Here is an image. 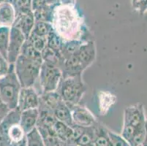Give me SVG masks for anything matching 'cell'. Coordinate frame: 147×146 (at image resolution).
<instances>
[{
  "label": "cell",
  "mask_w": 147,
  "mask_h": 146,
  "mask_svg": "<svg viewBox=\"0 0 147 146\" xmlns=\"http://www.w3.org/2000/svg\"><path fill=\"white\" fill-rule=\"evenodd\" d=\"M62 42H63V40H61V37L56 33L54 29L46 37V46L49 47L54 52H56L60 57H61L60 50H61Z\"/></svg>",
  "instance_id": "cell-24"
},
{
  "label": "cell",
  "mask_w": 147,
  "mask_h": 146,
  "mask_svg": "<svg viewBox=\"0 0 147 146\" xmlns=\"http://www.w3.org/2000/svg\"><path fill=\"white\" fill-rule=\"evenodd\" d=\"M32 0H12V5L15 10L16 16L32 12Z\"/></svg>",
  "instance_id": "cell-25"
},
{
  "label": "cell",
  "mask_w": 147,
  "mask_h": 146,
  "mask_svg": "<svg viewBox=\"0 0 147 146\" xmlns=\"http://www.w3.org/2000/svg\"><path fill=\"white\" fill-rule=\"evenodd\" d=\"M10 27L0 26V53L7 59L10 40Z\"/></svg>",
  "instance_id": "cell-23"
},
{
  "label": "cell",
  "mask_w": 147,
  "mask_h": 146,
  "mask_svg": "<svg viewBox=\"0 0 147 146\" xmlns=\"http://www.w3.org/2000/svg\"><path fill=\"white\" fill-rule=\"evenodd\" d=\"M45 5H47L45 2V0H32V2H31L32 10L33 12L34 10H37L41 7H43Z\"/></svg>",
  "instance_id": "cell-32"
},
{
  "label": "cell",
  "mask_w": 147,
  "mask_h": 146,
  "mask_svg": "<svg viewBox=\"0 0 147 146\" xmlns=\"http://www.w3.org/2000/svg\"><path fill=\"white\" fill-rule=\"evenodd\" d=\"M53 115L57 120H59L69 126L71 127L74 125L70 108H69L68 104L64 102L63 101H61L57 104L55 109L53 110Z\"/></svg>",
  "instance_id": "cell-16"
},
{
  "label": "cell",
  "mask_w": 147,
  "mask_h": 146,
  "mask_svg": "<svg viewBox=\"0 0 147 146\" xmlns=\"http://www.w3.org/2000/svg\"><path fill=\"white\" fill-rule=\"evenodd\" d=\"M2 2H8V3H11L12 0H0V3Z\"/></svg>",
  "instance_id": "cell-35"
},
{
  "label": "cell",
  "mask_w": 147,
  "mask_h": 146,
  "mask_svg": "<svg viewBox=\"0 0 147 146\" xmlns=\"http://www.w3.org/2000/svg\"><path fill=\"white\" fill-rule=\"evenodd\" d=\"M10 110H11L8 108V106L0 98V124Z\"/></svg>",
  "instance_id": "cell-31"
},
{
  "label": "cell",
  "mask_w": 147,
  "mask_h": 146,
  "mask_svg": "<svg viewBox=\"0 0 147 146\" xmlns=\"http://www.w3.org/2000/svg\"><path fill=\"white\" fill-rule=\"evenodd\" d=\"M136 1H138V0H133V4L134 3V2H136Z\"/></svg>",
  "instance_id": "cell-36"
},
{
  "label": "cell",
  "mask_w": 147,
  "mask_h": 146,
  "mask_svg": "<svg viewBox=\"0 0 147 146\" xmlns=\"http://www.w3.org/2000/svg\"><path fill=\"white\" fill-rule=\"evenodd\" d=\"M40 95L34 87L21 88L18 99L16 108L20 111L38 108Z\"/></svg>",
  "instance_id": "cell-8"
},
{
  "label": "cell",
  "mask_w": 147,
  "mask_h": 146,
  "mask_svg": "<svg viewBox=\"0 0 147 146\" xmlns=\"http://www.w3.org/2000/svg\"><path fill=\"white\" fill-rule=\"evenodd\" d=\"M39 118V111L37 108L26 110L21 112L20 116V125L26 134L34 129L37 125Z\"/></svg>",
  "instance_id": "cell-12"
},
{
  "label": "cell",
  "mask_w": 147,
  "mask_h": 146,
  "mask_svg": "<svg viewBox=\"0 0 147 146\" xmlns=\"http://www.w3.org/2000/svg\"><path fill=\"white\" fill-rule=\"evenodd\" d=\"M53 7L48 5L38 8L32 12L35 21H43V22L51 23L53 16Z\"/></svg>",
  "instance_id": "cell-20"
},
{
  "label": "cell",
  "mask_w": 147,
  "mask_h": 146,
  "mask_svg": "<svg viewBox=\"0 0 147 146\" xmlns=\"http://www.w3.org/2000/svg\"><path fill=\"white\" fill-rule=\"evenodd\" d=\"M16 19V13L11 3H0V26L11 27Z\"/></svg>",
  "instance_id": "cell-14"
},
{
  "label": "cell",
  "mask_w": 147,
  "mask_h": 146,
  "mask_svg": "<svg viewBox=\"0 0 147 146\" xmlns=\"http://www.w3.org/2000/svg\"><path fill=\"white\" fill-rule=\"evenodd\" d=\"M26 38L19 29L14 26L10 27V40H9L7 60L10 64H13L21 53L23 44L24 43Z\"/></svg>",
  "instance_id": "cell-7"
},
{
  "label": "cell",
  "mask_w": 147,
  "mask_h": 146,
  "mask_svg": "<svg viewBox=\"0 0 147 146\" xmlns=\"http://www.w3.org/2000/svg\"><path fill=\"white\" fill-rule=\"evenodd\" d=\"M10 64L7 60L0 53V77L5 75L10 69Z\"/></svg>",
  "instance_id": "cell-29"
},
{
  "label": "cell",
  "mask_w": 147,
  "mask_h": 146,
  "mask_svg": "<svg viewBox=\"0 0 147 146\" xmlns=\"http://www.w3.org/2000/svg\"><path fill=\"white\" fill-rule=\"evenodd\" d=\"M51 24L63 41L81 40L82 22L75 6L59 5L53 8Z\"/></svg>",
  "instance_id": "cell-1"
},
{
  "label": "cell",
  "mask_w": 147,
  "mask_h": 146,
  "mask_svg": "<svg viewBox=\"0 0 147 146\" xmlns=\"http://www.w3.org/2000/svg\"><path fill=\"white\" fill-rule=\"evenodd\" d=\"M96 124L89 127H85L82 134L75 140L74 143L78 146H94Z\"/></svg>",
  "instance_id": "cell-17"
},
{
  "label": "cell",
  "mask_w": 147,
  "mask_h": 146,
  "mask_svg": "<svg viewBox=\"0 0 147 146\" xmlns=\"http://www.w3.org/2000/svg\"><path fill=\"white\" fill-rule=\"evenodd\" d=\"M5 135L7 137V138L10 142V144L20 141L26 137V134L25 133L22 127L20 125V122L16 123L10 126L5 131Z\"/></svg>",
  "instance_id": "cell-18"
},
{
  "label": "cell",
  "mask_w": 147,
  "mask_h": 146,
  "mask_svg": "<svg viewBox=\"0 0 147 146\" xmlns=\"http://www.w3.org/2000/svg\"><path fill=\"white\" fill-rule=\"evenodd\" d=\"M76 56L84 71L87 69L94 63L96 59V46L94 41H84Z\"/></svg>",
  "instance_id": "cell-10"
},
{
  "label": "cell",
  "mask_w": 147,
  "mask_h": 146,
  "mask_svg": "<svg viewBox=\"0 0 147 146\" xmlns=\"http://www.w3.org/2000/svg\"><path fill=\"white\" fill-rule=\"evenodd\" d=\"M86 89L81 75H76L61 78L56 92L66 104H77L82 100Z\"/></svg>",
  "instance_id": "cell-2"
},
{
  "label": "cell",
  "mask_w": 147,
  "mask_h": 146,
  "mask_svg": "<svg viewBox=\"0 0 147 146\" xmlns=\"http://www.w3.org/2000/svg\"><path fill=\"white\" fill-rule=\"evenodd\" d=\"M133 5L135 10H138L141 15H144L146 11V0H138Z\"/></svg>",
  "instance_id": "cell-30"
},
{
  "label": "cell",
  "mask_w": 147,
  "mask_h": 146,
  "mask_svg": "<svg viewBox=\"0 0 147 146\" xmlns=\"http://www.w3.org/2000/svg\"><path fill=\"white\" fill-rule=\"evenodd\" d=\"M11 146H27V143H26V137L24 139L20 140V141L16 142V143H11Z\"/></svg>",
  "instance_id": "cell-34"
},
{
  "label": "cell",
  "mask_w": 147,
  "mask_h": 146,
  "mask_svg": "<svg viewBox=\"0 0 147 146\" xmlns=\"http://www.w3.org/2000/svg\"><path fill=\"white\" fill-rule=\"evenodd\" d=\"M20 55L24 56L27 59H29L34 60V61H42L41 53H40L36 49H34L32 46V45L28 42V40L26 39L25 40L24 43L23 44Z\"/></svg>",
  "instance_id": "cell-21"
},
{
  "label": "cell",
  "mask_w": 147,
  "mask_h": 146,
  "mask_svg": "<svg viewBox=\"0 0 147 146\" xmlns=\"http://www.w3.org/2000/svg\"><path fill=\"white\" fill-rule=\"evenodd\" d=\"M34 23L35 20L32 11L16 16V19L12 26L19 29L25 38L27 39L32 32Z\"/></svg>",
  "instance_id": "cell-11"
},
{
  "label": "cell",
  "mask_w": 147,
  "mask_h": 146,
  "mask_svg": "<svg viewBox=\"0 0 147 146\" xmlns=\"http://www.w3.org/2000/svg\"><path fill=\"white\" fill-rule=\"evenodd\" d=\"M62 100L57 94V92H47L40 94L39 106L37 109L39 110L47 111L53 113V110L55 109L57 104Z\"/></svg>",
  "instance_id": "cell-13"
},
{
  "label": "cell",
  "mask_w": 147,
  "mask_h": 146,
  "mask_svg": "<svg viewBox=\"0 0 147 146\" xmlns=\"http://www.w3.org/2000/svg\"><path fill=\"white\" fill-rule=\"evenodd\" d=\"M26 143L27 146H45L42 137L36 127L26 134Z\"/></svg>",
  "instance_id": "cell-26"
},
{
  "label": "cell",
  "mask_w": 147,
  "mask_h": 146,
  "mask_svg": "<svg viewBox=\"0 0 147 146\" xmlns=\"http://www.w3.org/2000/svg\"><path fill=\"white\" fill-rule=\"evenodd\" d=\"M53 31V27L51 23L35 21L32 33L40 37L46 38L51 32H52Z\"/></svg>",
  "instance_id": "cell-22"
},
{
  "label": "cell",
  "mask_w": 147,
  "mask_h": 146,
  "mask_svg": "<svg viewBox=\"0 0 147 146\" xmlns=\"http://www.w3.org/2000/svg\"><path fill=\"white\" fill-rule=\"evenodd\" d=\"M21 88L15 72L14 65L10 64L7 73L0 77V98L10 110L16 108Z\"/></svg>",
  "instance_id": "cell-4"
},
{
  "label": "cell",
  "mask_w": 147,
  "mask_h": 146,
  "mask_svg": "<svg viewBox=\"0 0 147 146\" xmlns=\"http://www.w3.org/2000/svg\"><path fill=\"white\" fill-rule=\"evenodd\" d=\"M26 40L32 45V46L40 53H41L46 47V38L37 36L33 33H31L29 37Z\"/></svg>",
  "instance_id": "cell-27"
},
{
  "label": "cell",
  "mask_w": 147,
  "mask_h": 146,
  "mask_svg": "<svg viewBox=\"0 0 147 146\" xmlns=\"http://www.w3.org/2000/svg\"><path fill=\"white\" fill-rule=\"evenodd\" d=\"M106 132L111 146H130L128 142L121 135H117L110 130H106Z\"/></svg>",
  "instance_id": "cell-28"
},
{
  "label": "cell",
  "mask_w": 147,
  "mask_h": 146,
  "mask_svg": "<svg viewBox=\"0 0 147 146\" xmlns=\"http://www.w3.org/2000/svg\"><path fill=\"white\" fill-rule=\"evenodd\" d=\"M124 124L134 127L136 130L146 129L144 107L141 104H136L127 108L124 113Z\"/></svg>",
  "instance_id": "cell-6"
},
{
  "label": "cell",
  "mask_w": 147,
  "mask_h": 146,
  "mask_svg": "<svg viewBox=\"0 0 147 146\" xmlns=\"http://www.w3.org/2000/svg\"><path fill=\"white\" fill-rule=\"evenodd\" d=\"M42 61H34L19 55L13 64L16 75L22 88L34 87L39 76Z\"/></svg>",
  "instance_id": "cell-3"
},
{
  "label": "cell",
  "mask_w": 147,
  "mask_h": 146,
  "mask_svg": "<svg viewBox=\"0 0 147 146\" xmlns=\"http://www.w3.org/2000/svg\"><path fill=\"white\" fill-rule=\"evenodd\" d=\"M61 78V72L57 64L42 61L37 81L40 88V94L56 92Z\"/></svg>",
  "instance_id": "cell-5"
},
{
  "label": "cell",
  "mask_w": 147,
  "mask_h": 146,
  "mask_svg": "<svg viewBox=\"0 0 147 146\" xmlns=\"http://www.w3.org/2000/svg\"><path fill=\"white\" fill-rule=\"evenodd\" d=\"M76 146H78V145H76Z\"/></svg>",
  "instance_id": "cell-37"
},
{
  "label": "cell",
  "mask_w": 147,
  "mask_h": 146,
  "mask_svg": "<svg viewBox=\"0 0 147 146\" xmlns=\"http://www.w3.org/2000/svg\"><path fill=\"white\" fill-rule=\"evenodd\" d=\"M67 104L71 110L72 118L74 125L82 127H89L95 125V118L89 112V110L79 104Z\"/></svg>",
  "instance_id": "cell-9"
},
{
  "label": "cell",
  "mask_w": 147,
  "mask_h": 146,
  "mask_svg": "<svg viewBox=\"0 0 147 146\" xmlns=\"http://www.w3.org/2000/svg\"><path fill=\"white\" fill-rule=\"evenodd\" d=\"M51 129L57 138L61 142L63 143H71L72 142V136H73L72 127L57 120L52 126Z\"/></svg>",
  "instance_id": "cell-15"
},
{
  "label": "cell",
  "mask_w": 147,
  "mask_h": 146,
  "mask_svg": "<svg viewBox=\"0 0 147 146\" xmlns=\"http://www.w3.org/2000/svg\"><path fill=\"white\" fill-rule=\"evenodd\" d=\"M36 128L39 131L45 146H60L61 141L55 136L51 129L42 126H36Z\"/></svg>",
  "instance_id": "cell-19"
},
{
  "label": "cell",
  "mask_w": 147,
  "mask_h": 146,
  "mask_svg": "<svg viewBox=\"0 0 147 146\" xmlns=\"http://www.w3.org/2000/svg\"><path fill=\"white\" fill-rule=\"evenodd\" d=\"M45 2L48 5L53 7H55L61 5V0H45Z\"/></svg>",
  "instance_id": "cell-33"
}]
</instances>
